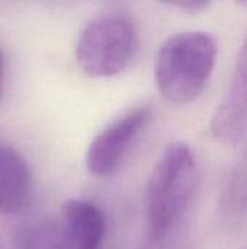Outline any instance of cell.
I'll list each match as a JSON object with an SVG mask.
<instances>
[{"label": "cell", "mask_w": 247, "mask_h": 249, "mask_svg": "<svg viewBox=\"0 0 247 249\" xmlns=\"http://www.w3.org/2000/svg\"><path fill=\"white\" fill-rule=\"evenodd\" d=\"M217 60L214 38L202 31L169 36L159 48L154 77L160 93L173 104L197 101L208 86Z\"/></svg>", "instance_id": "obj_1"}, {"label": "cell", "mask_w": 247, "mask_h": 249, "mask_svg": "<svg viewBox=\"0 0 247 249\" xmlns=\"http://www.w3.org/2000/svg\"><path fill=\"white\" fill-rule=\"evenodd\" d=\"M198 184V166L191 147L182 142L166 146L146 187V217L154 239L178 222Z\"/></svg>", "instance_id": "obj_2"}, {"label": "cell", "mask_w": 247, "mask_h": 249, "mask_svg": "<svg viewBox=\"0 0 247 249\" xmlns=\"http://www.w3.org/2000/svg\"><path fill=\"white\" fill-rule=\"evenodd\" d=\"M137 31L121 12H106L90 19L76 44V60L90 77H112L124 71L135 51Z\"/></svg>", "instance_id": "obj_3"}, {"label": "cell", "mask_w": 247, "mask_h": 249, "mask_svg": "<svg viewBox=\"0 0 247 249\" xmlns=\"http://www.w3.org/2000/svg\"><path fill=\"white\" fill-rule=\"evenodd\" d=\"M150 118V109L146 107L134 108L98 133L86 152V168L95 177L112 175L122 160L137 134Z\"/></svg>", "instance_id": "obj_4"}, {"label": "cell", "mask_w": 247, "mask_h": 249, "mask_svg": "<svg viewBox=\"0 0 247 249\" xmlns=\"http://www.w3.org/2000/svg\"><path fill=\"white\" fill-rule=\"evenodd\" d=\"M213 136L236 144L247 136V35L240 48L231 83L211 120Z\"/></svg>", "instance_id": "obj_5"}, {"label": "cell", "mask_w": 247, "mask_h": 249, "mask_svg": "<svg viewBox=\"0 0 247 249\" xmlns=\"http://www.w3.org/2000/svg\"><path fill=\"white\" fill-rule=\"evenodd\" d=\"M57 223L67 249H100L103 244L106 222L100 209L90 201L67 200Z\"/></svg>", "instance_id": "obj_6"}, {"label": "cell", "mask_w": 247, "mask_h": 249, "mask_svg": "<svg viewBox=\"0 0 247 249\" xmlns=\"http://www.w3.org/2000/svg\"><path fill=\"white\" fill-rule=\"evenodd\" d=\"M32 178L26 160L13 147L0 143V213H20L31 197Z\"/></svg>", "instance_id": "obj_7"}, {"label": "cell", "mask_w": 247, "mask_h": 249, "mask_svg": "<svg viewBox=\"0 0 247 249\" xmlns=\"http://www.w3.org/2000/svg\"><path fill=\"white\" fill-rule=\"evenodd\" d=\"M17 249H67L57 219L38 220L23 226L16 235Z\"/></svg>", "instance_id": "obj_8"}, {"label": "cell", "mask_w": 247, "mask_h": 249, "mask_svg": "<svg viewBox=\"0 0 247 249\" xmlns=\"http://www.w3.org/2000/svg\"><path fill=\"white\" fill-rule=\"evenodd\" d=\"M176 7H181L183 10L188 12H201L204 9H207L210 6V3L207 1H182V3H175Z\"/></svg>", "instance_id": "obj_9"}, {"label": "cell", "mask_w": 247, "mask_h": 249, "mask_svg": "<svg viewBox=\"0 0 247 249\" xmlns=\"http://www.w3.org/2000/svg\"><path fill=\"white\" fill-rule=\"evenodd\" d=\"M1 86H3V58L0 54V93H1Z\"/></svg>", "instance_id": "obj_10"}, {"label": "cell", "mask_w": 247, "mask_h": 249, "mask_svg": "<svg viewBox=\"0 0 247 249\" xmlns=\"http://www.w3.org/2000/svg\"><path fill=\"white\" fill-rule=\"evenodd\" d=\"M243 249H247V245H246V247H245V248H243Z\"/></svg>", "instance_id": "obj_11"}]
</instances>
